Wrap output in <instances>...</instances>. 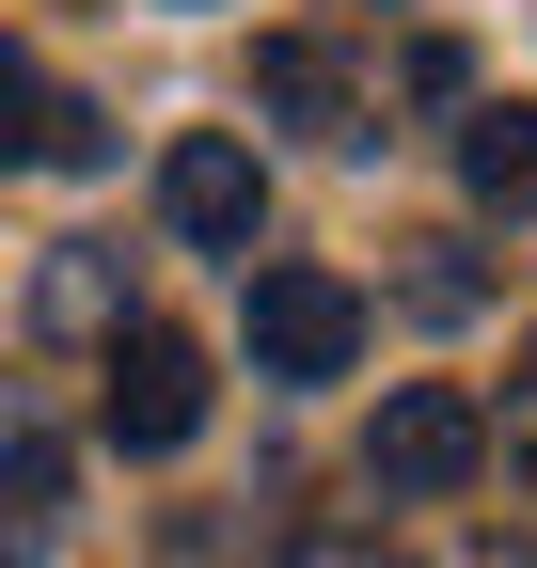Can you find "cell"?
Here are the masks:
<instances>
[{
	"mask_svg": "<svg viewBox=\"0 0 537 568\" xmlns=\"http://www.w3.org/2000/svg\"><path fill=\"white\" fill-rule=\"evenodd\" d=\"M490 458V410L458 395V379H395L379 426H364V489H395V506H427V489H458Z\"/></svg>",
	"mask_w": 537,
	"mask_h": 568,
	"instance_id": "cell-1",
	"label": "cell"
},
{
	"mask_svg": "<svg viewBox=\"0 0 537 568\" xmlns=\"http://www.w3.org/2000/svg\"><path fill=\"white\" fill-rule=\"evenodd\" d=\"M159 222H174L190 253H237V268H253V222H268V174H253V142L190 126L174 159H159Z\"/></svg>",
	"mask_w": 537,
	"mask_h": 568,
	"instance_id": "cell-4",
	"label": "cell"
},
{
	"mask_svg": "<svg viewBox=\"0 0 537 568\" xmlns=\"http://www.w3.org/2000/svg\"><path fill=\"white\" fill-rule=\"evenodd\" d=\"M490 443H506V458L537 474V379H506V426H490Z\"/></svg>",
	"mask_w": 537,
	"mask_h": 568,
	"instance_id": "cell-9",
	"label": "cell"
},
{
	"mask_svg": "<svg viewBox=\"0 0 537 568\" xmlns=\"http://www.w3.org/2000/svg\"><path fill=\"white\" fill-rule=\"evenodd\" d=\"M458 174H475V205L537 222V111H521V95H490L475 126H458Z\"/></svg>",
	"mask_w": 537,
	"mask_h": 568,
	"instance_id": "cell-6",
	"label": "cell"
},
{
	"mask_svg": "<svg viewBox=\"0 0 537 568\" xmlns=\"http://www.w3.org/2000/svg\"><path fill=\"white\" fill-rule=\"evenodd\" d=\"M253 95L268 111H301V126H332V142H364V95H348V63H332V48H253Z\"/></svg>",
	"mask_w": 537,
	"mask_h": 568,
	"instance_id": "cell-7",
	"label": "cell"
},
{
	"mask_svg": "<svg viewBox=\"0 0 537 568\" xmlns=\"http://www.w3.org/2000/svg\"><path fill=\"white\" fill-rule=\"evenodd\" d=\"M348 364H364V284L253 268V379H348Z\"/></svg>",
	"mask_w": 537,
	"mask_h": 568,
	"instance_id": "cell-2",
	"label": "cell"
},
{
	"mask_svg": "<svg viewBox=\"0 0 537 568\" xmlns=\"http://www.w3.org/2000/svg\"><path fill=\"white\" fill-rule=\"evenodd\" d=\"M0 159H63V174H95V111H63L32 80V48H0Z\"/></svg>",
	"mask_w": 537,
	"mask_h": 568,
	"instance_id": "cell-5",
	"label": "cell"
},
{
	"mask_svg": "<svg viewBox=\"0 0 537 568\" xmlns=\"http://www.w3.org/2000/svg\"><path fill=\"white\" fill-rule=\"evenodd\" d=\"M190 426H206V347H190L174 316H126V332H111V443L174 458Z\"/></svg>",
	"mask_w": 537,
	"mask_h": 568,
	"instance_id": "cell-3",
	"label": "cell"
},
{
	"mask_svg": "<svg viewBox=\"0 0 537 568\" xmlns=\"http://www.w3.org/2000/svg\"><path fill=\"white\" fill-rule=\"evenodd\" d=\"M48 537H63V458H48V443H17V489H0V568H32Z\"/></svg>",
	"mask_w": 537,
	"mask_h": 568,
	"instance_id": "cell-8",
	"label": "cell"
}]
</instances>
